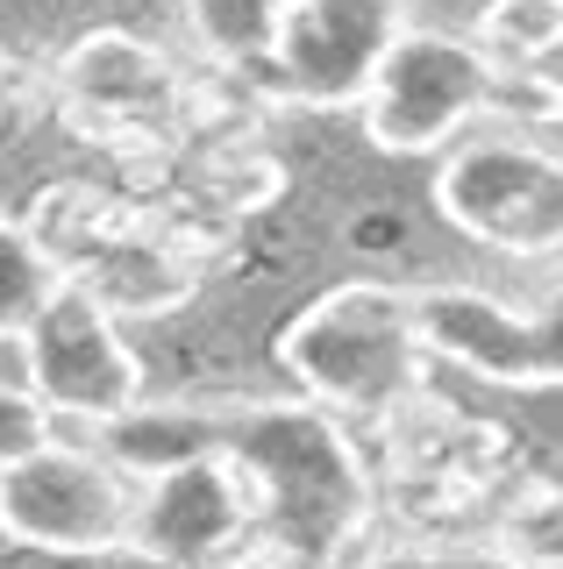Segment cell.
<instances>
[{"instance_id": "cell-1", "label": "cell", "mask_w": 563, "mask_h": 569, "mask_svg": "<svg viewBox=\"0 0 563 569\" xmlns=\"http://www.w3.org/2000/svg\"><path fill=\"white\" fill-rule=\"evenodd\" d=\"M221 456L257 512L271 569H343L364 556L378 485L357 427L314 399H221Z\"/></svg>"}, {"instance_id": "cell-2", "label": "cell", "mask_w": 563, "mask_h": 569, "mask_svg": "<svg viewBox=\"0 0 563 569\" xmlns=\"http://www.w3.org/2000/svg\"><path fill=\"white\" fill-rule=\"evenodd\" d=\"M278 370L300 385V399L328 406L336 420H393L428 391V363L414 328V292L385 278H343L314 292L278 328Z\"/></svg>"}, {"instance_id": "cell-3", "label": "cell", "mask_w": 563, "mask_h": 569, "mask_svg": "<svg viewBox=\"0 0 563 569\" xmlns=\"http://www.w3.org/2000/svg\"><path fill=\"white\" fill-rule=\"evenodd\" d=\"M22 221H29V236L50 249V263L72 284H86L115 320L171 313L200 292V257L171 242L165 228H157V213L144 200H129V192L50 186Z\"/></svg>"}, {"instance_id": "cell-4", "label": "cell", "mask_w": 563, "mask_h": 569, "mask_svg": "<svg viewBox=\"0 0 563 569\" xmlns=\"http://www.w3.org/2000/svg\"><path fill=\"white\" fill-rule=\"evenodd\" d=\"M435 213L456 236L500 257H556L563 249V157L527 129H464L435 157Z\"/></svg>"}, {"instance_id": "cell-5", "label": "cell", "mask_w": 563, "mask_h": 569, "mask_svg": "<svg viewBox=\"0 0 563 569\" xmlns=\"http://www.w3.org/2000/svg\"><path fill=\"white\" fill-rule=\"evenodd\" d=\"M500 58L450 29H399V43L378 58L357 114L372 150L385 157H443L471 121H485Z\"/></svg>"}, {"instance_id": "cell-6", "label": "cell", "mask_w": 563, "mask_h": 569, "mask_svg": "<svg viewBox=\"0 0 563 569\" xmlns=\"http://www.w3.org/2000/svg\"><path fill=\"white\" fill-rule=\"evenodd\" d=\"M136 520V485L93 441H50L0 470V541L37 556H121Z\"/></svg>"}, {"instance_id": "cell-7", "label": "cell", "mask_w": 563, "mask_h": 569, "mask_svg": "<svg viewBox=\"0 0 563 569\" xmlns=\"http://www.w3.org/2000/svg\"><path fill=\"white\" fill-rule=\"evenodd\" d=\"M414 328L435 363H456L506 391H556L563 385V284L535 299H500L485 284H421Z\"/></svg>"}, {"instance_id": "cell-8", "label": "cell", "mask_w": 563, "mask_h": 569, "mask_svg": "<svg viewBox=\"0 0 563 569\" xmlns=\"http://www.w3.org/2000/svg\"><path fill=\"white\" fill-rule=\"evenodd\" d=\"M22 363L29 391L65 427H86V435L144 399V363H136L121 320L72 278H58V292L22 320Z\"/></svg>"}, {"instance_id": "cell-9", "label": "cell", "mask_w": 563, "mask_h": 569, "mask_svg": "<svg viewBox=\"0 0 563 569\" xmlns=\"http://www.w3.org/2000/svg\"><path fill=\"white\" fill-rule=\"evenodd\" d=\"M414 0H286V29L264 64L257 93L271 107H307V114H343L364 100L378 58L399 43Z\"/></svg>"}, {"instance_id": "cell-10", "label": "cell", "mask_w": 563, "mask_h": 569, "mask_svg": "<svg viewBox=\"0 0 563 569\" xmlns=\"http://www.w3.org/2000/svg\"><path fill=\"white\" fill-rule=\"evenodd\" d=\"M257 548V512L228 456H200L171 477L136 485V520L121 556H150L165 569H236Z\"/></svg>"}, {"instance_id": "cell-11", "label": "cell", "mask_w": 563, "mask_h": 569, "mask_svg": "<svg viewBox=\"0 0 563 569\" xmlns=\"http://www.w3.org/2000/svg\"><path fill=\"white\" fill-rule=\"evenodd\" d=\"M86 441H93L129 485H150V477H171L200 456H221V399H165V406L136 399L129 413L100 420Z\"/></svg>"}, {"instance_id": "cell-12", "label": "cell", "mask_w": 563, "mask_h": 569, "mask_svg": "<svg viewBox=\"0 0 563 569\" xmlns=\"http://www.w3.org/2000/svg\"><path fill=\"white\" fill-rule=\"evenodd\" d=\"M286 29V0H186V36L215 71L264 86V64Z\"/></svg>"}, {"instance_id": "cell-13", "label": "cell", "mask_w": 563, "mask_h": 569, "mask_svg": "<svg viewBox=\"0 0 563 569\" xmlns=\"http://www.w3.org/2000/svg\"><path fill=\"white\" fill-rule=\"evenodd\" d=\"M514 569H563V485L527 477V485L500 506V520L485 533Z\"/></svg>"}, {"instance_id": "cell-14", "label": "cell", "mask_w": 563, "mask_h": 569, "mask_svg": "<svg viewBox=\"0 0 563 569\" xmlns=\"http://www.w3.org/2000/svg\"><path fill=\"white\" fill-rule=\"evenodd\" d=\"M471 43L500 64H542L563 50V0H485Z\"/></svg>"}, {"instance_id": "cell-15", "label": "cell", "mask_w": 563, "mask_h": 569, "mask_svg": "<svg viewBox=\"0 0 563 569\" xmlns=\"http://www.w3.org/2000/svg\"><path fill=\"white\" fill-rule=\"evenodd\" d=\"M58 278L65 271L50 263V249L29 236V221H8V213H0V328H22V320L58 292Z\"/></svg>"}, {"instance_id": "cell-16", "label": "cell", "mask_w": 563, "mask_h": 569, "mask_svg": "<svg viewBox=\"0 0 563 569\" xmlns=\"http://www.w3.org/2000/svg\"><path fill=\"white\" fill-rule=\"evenodd\" d=\"M485 121H500V129H550V121H563V79L542 64H500Z\"/></svg>"}, {"instance_id": "cell-17", "label": "cell", "mask_w": 563, "mask_h": 569, "mask_svg": "<svg viewBox=\"0 0 563 569\" xmlns=\"http://www.w3.org/2000/svg\"><path fill=\"white\" fill-rule=\"evenodd\" d=\"M58 435H65V420L50 413L37 391H29V385H14V378H0V470L29 462L37 449H50Z\"/></svg>"}, {"instance_id": "cell-18", "label": "cell", "mask_w": 563, "mask_h": 569, "mask_svg": "<svg viewBox=\"0 0 563 569\" xmlns=\"http://www.w3.org/2000/svg\"><path fill=\"white\" fill-rule=\"evenodd\" d=\"M343 569H514L492 541H414V548H378Z\"/></svg>"}, {"instance_id": "cell-19", "label": "cell", "mask_w": 563, "mask_h": 569, "mask_svg": "<svg viewBox=\"0 0 563 569\" xmlns=\"http://www.w3.org/2000/svg\"><path fill=\"white\" fill-rule=\"evenodd\" d=\"M8 121H14V100H8V86H0V129H8Z\"/></svg>"}, {"instance_id": "cell-20", "label": "cell", "mask_w": 563, "mask_h": 569, "mask_svg": "<svg viewBox=\"0 0 563 569\" xmlns=\"http://www.w3.org/2000/svg\"><path fill=\"white\" fill-rule=\"evenodd\" d=\"M129 569H165V562H150V556H129Z\"/></svg>"}]
</instances>
